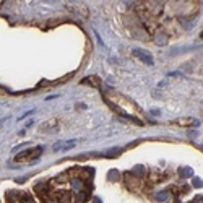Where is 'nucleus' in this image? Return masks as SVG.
<instances>
[{
	"mask_svg": "<svg viewBox=\"0 0 203 203\" xmlns=\"http://www.w3.org/2000/svg\"><path fill=\"white\" fill-rule=\"evenodd\" d=\"M42 153V146H37V148H28V150L21 151L15 156L16 163H23V161H31V159H36L39 154Z\"/></svg>",
	"mask_w": 203,
	"mask_h": 203,
	"instance_id": "f257e3e1",
	"label": "nucleus"
},
{
	"mask_svg": "<svg viewBox=\"0 0 203 203\" xmlns=\"http://www.w3.org/2000/svg\"><path fill=\"white\" fill-rule=\"evenodd\" d=\"M10 203H33V198L26 192H13V197L10 198Z\"/></svg>",
	"mask_w": 203,
	"mask_h": 203,
	"instance_id": "f03ea898",
	"label": "nucleus"
},
{
	"mask_svg": "<svg viewBox=\"0 0 203 203\" xmlns=\"http://www.w3.org/2000/svg\"><path fill=\"white\" fill-rule=\"evenodd\" d=\"M133 55L138 57L140 60H143L146 65H153V57L148 50H143V49H133Z\"/></svg>",
	"mask_w": 203,
	"mask_h": 203,
	"instance_id": "7ed1b4c3",
	"label": "nucleus"
},
{
	"mask_svg": "<svg viewBox=\"0 0 203 203\" xmlns=\"http://www.w3.org/2000/svg\"><path fill=\"white\" fill-rule=\"evenodd\" d=\"M177 125H180V127H198V120H195V119H192V117H185V119H179L177 122Z\"/></svg>",
	"mask_w": 203,
	"mask_h": 203,
	"instance_id": "20e7f679",
	"label": "nucleus"
},
{
	"mask_svg": "<svg viewBox=\"0 0 203 203\" xmlns=\"http://www.w3.org/2000/svg\"><path fill=\"white\" fill-rule=\"evenodd\" d=\"M57 125H58V122L55 119H52V120H47L46 123H41L39 130H41V132H49V130H55Z\"/></svg>",
	"mask_w": 203,
	"mask_h": 203,
	"instance_id": "39448f33",
	"label": "nucleus"
},
{
	"mask_svg": "<svg viewBox=\"0 0 203 203\" xmlns=\"http://www.w3.org/2000/svg\"><path fill=\"white\" fill-rule=\"evenodd\" d=\"M77 140H70V142H58L55 146H54V151H58V150H70V148H73V145H77Z\"/></svg>",
	"mask_w": 203,
	"mask_h": 203,
	"instance_id": "423d86ee",
	"label": "nucleus"
},
{
	"mask_svg": "<svg viewBox=\"0 0 203 203\" xmlns=\"http://www.w3.org/2000/svg\"><path fill=\"white\" fill-rule=\"evenodd\" d=\"M120 153H122V150L115 146V148H111V150L104 151V153H102V156H104V158H109V159H112V158H117Z\"/></svg>",
	"mask_w": 203,
	"mask_h": 203,
	"instance_id": "0eeeda50",
	"label": "nucleus"
},
{
	"mask_svg": "<svg viewBox=\"0 0 203 203\" xmlns=\"http://www.w3.org/2000/svg\"><path fill=\"white\" fill-rule=\"evenodd\" d=\"M81 83H83V85H93V86H96V88L99 86V80L96 77H86V78H83Z\"/></svg>",
	"mask_w": 203,
	"mask_h": 203,
	"instance_id": "6e6552de",
	"label": "nucleus"
},
{
	"mask_svg": "<svg viewBox=\"0 0 203 203\" xmlns=\"http://www.w3.org/2000/svg\"><path fill=\"white\" fill-rule=\"evenodd\" d=\"M58 200H60V203H72V195L68 194V192H58Z\"/></svg>",
	"mask_w": 203,
	"mask_h": 203,
	"instance_id": "1a4fd4ad",
	"label": "nucleus"
},
{
	"mask_svg": "<svg viewBox=\"0 0 203 203\" xmlns=\"http://www.w3.org/2000/svg\"><path fill=\"white\" fill-rule=\"evenodd\" d=\"M179 174L182 175V177H192V174H194V171H192V167H180L179 169Z\"/></svg>",
	"mask_w": 203,
	"mask_h": 203,
	"instance_id": "9d476101",
	"label": "nucleus"
},
{
	"mask_svg": "<svg viewBox=\"0 0 203 203\" xmlns=\"http://www.w3.org/2000/svg\"><path fill=\"white\" fill-rule=\"evenodd\" d=\"M132 172L135 175H143V174H145V167H143L142 164H137V166L132 169Z\"/></svg>",
	"mask_w": 203,
	"mask_h": 203,
	"instance_id": "9b49d317",
	"label": "nucleus"
},
{
	"mask_svg": "<svg viewBox=\"0 0 203 203\" xmlns=\"http://www.w3.org/2000/svg\"><path fill=\"white\" fill-rule=\"evenodd\" d=\"M156 198L159 202H166L167 198H169V194H167V192H158L156 194Z\"/></svg>",
	"mask_w": 203,
	"mask_h": 203,
	"instance_id": "f8f14e48",
	"label": "nucleus"
},
{
	"mask_svg": "<svg viewBox=\"0 0 203 203\" xmlns=\"http://www.w3.org/2000/svg\"><path fill=\"white\" fill-rule=\"evenodd\" d=\"M72 185H73V188H77V190H83V182L81 180H77V179H73V180H72Z\"/></svg>",
	"mask_w": 203,
	"mask_h": 203,
	"instance_id": "ddd939ff",
	"label": "nucleus"
},
{
	"mask_svg": "<svg viewBox=\"0 0 203 203\" xmlns=\"http://www.w3.org/2000/svg\"><path fill=\"white\" fill-rule=\"evenodd\" d=\"M166 41H167V37H166V36H163V34L156 37V42L159 44V46H164V44H166Z\"/></svg>",
	"mask_w": 203,
	"mask_h": 203,
	"instance_id": "4468645a",
	"label": "nucleus"
},
{
	"mask_svg": "<svg viewBox=\"0 0 203 203\" xmlns=\"http://www.w3.org/2000/svg\"><path fill=\"white\" fill-rule=\"evenodd\" d=\"M194 185H195L197 188H202V187H203V180H202L200 177H194Z\"/></svg>",
	"mask_w": 203,
	"mask_h": 203,
	"instance_id": "2eb2a0df",
	"label": "nucleus"
},
{
	"mask_svg": "<svg viewBox=\"0 0 203 203\" xmlns=\"http://www.w3.org/2000/svg\"><path fill=\"white\" fill-rule=\"evenodd\" d=\"M119 179V171H111L109 172V180H117Z\"/></svg>",
	"mask_w": 203,
	"mask_h": 203,
	"instance_id": "dca6fc26",
	"label": "nucleus"
},
{
	"mask_svg": "<svg viewBox=\"0 0 203 203\" xmlns=\"http://www.w3.org/2000/svg\"><path fill=\"white\" fill-rule=\"evenodd\" d=\"M80 200L81 202H88L89 200V194H88V192H83V190L80 192Z\"/></svg>",
	"mask_w": 203,
	"mask_h": 203,
	"instance_id": "f3484780",
	"label": "nucleus"
},
{
	"mask_svg": "<svg viewBox=\"0 0 203 203\" xmlns=\"http://www.w3.org/2000/svg\"><path fill=\"white\" fill-rule=\"evenodd\" d=\"M190 203H203V197H202V195H198V197H195Z\"/></svg>",
	"mask_w": 203,
	"mask_h": 203,
	"instance_id": "a211bd4d",
	"label": "nucleus"
},
{
	"mask_svg": "<svg viewBox=\"0 0 203 203\" xmlns=\"http://www.w3.org/2000/svg\"><path fill=\"white\" fill-rule=\"evenodd\" d=\"M5 120H7V119H2V120H0V127L3 125V122H5Z\"/></svg>",
	"mask_w": 203,
	"mask_h": 203,
	"instance_id": "6ab92c4d",
	"label": "nucleus"
},
{
	"mask_svg": "<svg viewBox=\"0 0 203 203\" xmlns=\"http://www.w3.org/2000/svg\"><path fill=\"white\" fill-rule=\"evenodd\" d=\"M200 36H202V39H203V33H202V34H200Z\"/></svg>",
	"mask_w": 203,
	"mask_h": 203,
	"instance_id": "aec40b11",
	"label": "nucleus"
}]
</instances>
